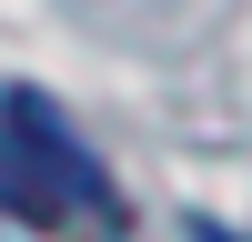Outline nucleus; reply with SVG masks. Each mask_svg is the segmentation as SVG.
I'll return each mask as SVG.
<instances>
[{
  "label": "nucleus",
  "mask_w": 252,
  "mask_h": 242,
  "mask_svg": "<svg viewBox=\"0 0 252 242\" xmlns=\"http://www.w3.org/2000/svg\"><path fill=\"white\" fill-rule=\"evenodd\" d=\"M0 212L10 222H81V232H121V192L81 131L51 111V101L10 91V141H0Z\"/></svg>",
  "instance_id": "1"
},
{
  "label": "nucleus",
  "mask_w": 252,
  "mask_h": 242,
  "mask_svg": "<svg viewBox=\"0 0 252 242\" xmlns=\"http://www.w3.org/2000/svg\"><path fill=\"white\" fill-rule=\"evenodd\" d=\"M192 242H252V232H232V222H212V212H192Z\"/></svg>",
  "instance_id": "2"
}]
</instances>
